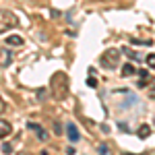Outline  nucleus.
Wrapping results in <instances>:
<instances>
[{"label":"nucleus","mask_w":155,"mask_h":155,"mask_svg":"<svg viewBox=\"0 0 155 155\" xmlns=\"http://www.w3.org/2000/svg\"><path fill=\"white\" fill-rule=\"evenodd\" d=\"M50 89H52V95L56 97L58 101L68 97L71 91V81H68V74L66 72H54L52 79H50Z\"/></svg>","instance_id":"nucleus-1"},{"label":"nucleus","mask_w":155,"mask_h":155,"mask_svg":"<svg viewBox=\"0 0 155 155\" xmlns=\"http://www.w3.org/2000/svg\"><path fill=\"white\" fill-rule=\"evenodd\" d=\"M137 134H139V139H149L151 137V126L149 124H141V128L137 130Z\"/></svg>","instance_id":"nucleus-6"},{"label":"nucleus","mask_w":155,"mask_h":155,"mask_svg":"<svg viewBox=\"0 0 155 155\" xmlns=\"http://www.w3.org/2000/svg\"><path fill=\"white\" fill-rule=\"evenodd\" d=\"M2 153H4V155L12 153V147H11V143H2Z\"/></svg>","instance_id":"nucleus-13"},{"label":"nucleus","mask_w":155,"mask_h":155,"mask_svg":"<svg viewBox=\"0 0 155 155\" xmlns=\"http://www.w3.org/2000/svg\"><path fill=\"white\" fill-rule=\"evenodd\" d=\"M19 155H31V153H19Z\"/></svg>","instance_id":"nucleus-20"},{"label":"nucleus","mask_w":155,"mask_h":155,"mask_svg":"<svg viewBox=\"0 0 155 155\" xmlns=\"http://www.w3.org/2000/svg\"><path fill=\"white\" fill-rule=\"evenodd\" d=\"M62 130H64V128H62L60 124H54V132H56V134H62Z\"/></svg>","instance_id":"nucleus-17"},{"label":"nucleus","mask_w":155,"mask_h":155,"mask_svg":"<svg viewBox=\"0 0 155 155\" xmlns=\"http://www.w3.org/2000/svg\"><path fill=\"white\" fill-rule=\"evenodd\" d=\"M11 130H12V126L6 122V120H2V122H0V137H2V139H6V137L11 134Z\"/></svg>","instance_id":"nucleus-7"},{"label":"nucleus","mask_w":155,"mask_h":155,"mask_svg":"<svg viewBox=\"0 0 155 155\" xmlns=\"http://www.w3.org/2000/svg\"><path fill=\"white\" fill-rule=\"evenodd\" d=\"M29 128L37 132V139H41V141H48V132L44 130L39 124H35V122H29Z\"/></svg>","instance_id":"nucleus-5"},{"label":"nucleus","mask_w":155,"mask_h":155,"mask_svg":"<svg viewBox=\"0 0 155 155\" xmlns=\"http://www.w3.org/2000/svg\"><path fill=\"white\" fill-rule=\"evenodd\" d=\"M4 44H8V46H21L23 44V37L21 35H8L4 39Z\"/></svg>","instance_id":"nucleus-9"},{"label":"nucleus","mask_w":155,"mask_h":155,"mask_svg":"<svg viewBox=\"0 0 155 155\" xmlns=\"http://www.w3.org/2000/svg\"><path fill=\"white\" fill-rule=\"evenodd\" d=\"M11 60H12V56L6 52V50H2V66H8V64H11Z\"/></svg>","instance_id":"nucleus-12"},{"label":"nucleus","mask_w":155,"mask_h":155,"mask_svg":"<svg viewBox=\"0 0 155 155\" xmlns=\"http://www.w3.org/2000/svg\"><path fill=\"white\" fill-rule=\"evenodd\" d=\"M0 19H2V27H0L2 31H4V29H6L8 25H11V27H15V25L19 23V21H17V17H15V15H12L11 11H6V8L0 12Z\"/></svg>","instance_id":"nucleus-3"},{"label":"nucleus","mask_w":155,"mask_h":155,"mask_svg":"<svg viewBox=\"0 0 155 155\" xmlns=\"http://www.w3.org/2000/svg\"><path fill=\"white\" fill-rule=\"evenodd\" d=\"M124 54H126V56H130V58H134V60H139V56H137V54H134V52H132V50H124Z\"/></svg>","instance_id":"nucleus-16"},{"label":"nucleus","mask_w":155,"mask_h":155,"mask_svg":"<svg viewBox=\"0 0 155 155\" xmlns=\"http://www.w3.org/2000/svg\"><path fill=\"white\" fill-rule=\"evenodd\" d=\"M120 64V50L116 48H107L104 54H101V66L107 68V71H114Z\"/></svg>","instance_id":"nucleus-2"},{"label":"nucleus","mask_w":155,"mask_h":155,"mask_svg":"<svg viewBox=\"0 0 155 155\" xmlns=\"http://www.w3.org/2000/svg\"><path fill=\"white\" fill-rule=\"evenodd\" d=\"M118 126H120V130H124V132H128V130H130V128H128V126H126V124H124V122H120Z\"/></svg>","instance_id":"nucleus-18"},{"label":"nucleus","mask_w":155,"mask_h":155,"mask_svg":"<svg viewBox=\"0 0 155 155\" xmlns=\"http://www.w3.org/2000/svg\"><path fill=\"white\" fill-rule=\"evenodd\" d=\"M41 155H50V153H48V151H41Z\"/></svg>","instance_id":"nucleus-19"},{"label":"nucleus","mask_w":155,"mask_h":155,"mask_svg":"<svg viewBox=\"0 0 155 155\" xmlns=\"http://www.w3.org/2000/svg\"><path fill=\"white\" fill-rule=\"evenodd\" d=\"M147 66L155 68V54H149V56H147Z\"/></svg>","instance_id":"nucleus-14"},{"label":"nucleus","mask_w":155,"mask_h":155,"mask_svg":"<svg viewBox=\"0 0 155 155\" xmlns=\"http://www.w3.org/2000/svg\"><path fill=\"white\" fill-rule=\"evenodd\" d=\"M87 85H89V87H97V79H93V77L89 74V79H87Z\"/></svg>","instance_id":"nucleus-15"},{"label":"nucleus","mask_w":155,"mask_h":155,"mask_svg":"<svg viewBox=\"0 0 155 155\" xmlns=\"http://www.w3.org/2000/svg\"><path fill=\"white\" fill-rule=\"evenodd\" d=\"M139 77H141V79H139V87H145V85L149 83V71H147V68H141V71H139Z\"/></svg>","instance_id":"nucleus-8"},{"label":"nucleus","mask_w":155,"mask_h":155,"mask_svg":"<svg viewBox=\"0 0 155 155\" xmlns=\"http://www.w3.org/2000/svg\"><path fill=\"white\" fill-rule=\"evenodd\" d=\"M97 153H99V155H112V147L106 145V143H101L99 147H97Z\"/></svg>","instance_id":"nucleus-10"},{"label":"nucleus","mask_w":155,"mask_h":155,"mask_svg":"<svg viewBox=\"0 0 155 155\" xmlns=\"http://www.w3.org/2000/svg\"><path fill=\"white\" fill-rule=\"evenodd\" d=\"M66 134H68V141H71V143H77V141L81 139V134H79V128H77L72 122H71V124H66Z\"/></svg>","instance_id":"nucleus-4"},{"label":"nucleus","mask_w":155,"mask_h":155,"mask_svg":"<svg viewBox=\"0 0 155 155\" xmlns=\"http://www.w3.org/2000/svg\"><path fill=\"white\" fill-rule=\"evenodd\" d=\"M134 66H132V64H124V66H122V77H130V74H134Z\"/></svg>","instance_id":"nucleus-11"}]
</instances>
